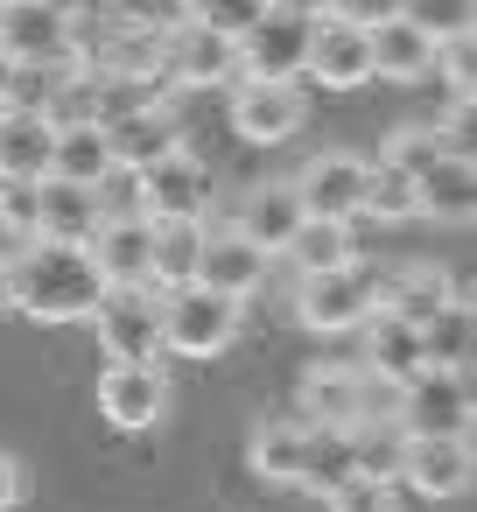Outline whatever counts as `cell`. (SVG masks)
<instances>
[{
	"label": "cell",
	"instance_id": "cell-39",
	"mask_svg": "<svg viewBox=\"0 0 477 512\" xmlns=\"http://www.w3.org/2000/svg\"><path fill=\"white\" fill-rule=\"evenodd\" d=\"M0 232L15 246L36 239V183H0Z\"/></svg>",
	"mask_w": 477,
	"mask_h": 512
},
{
	"label": "cell",
	"instance_id": "cell-5",
	"mask_svg": "<svg viewBox=\"0 0 477 512\" xmlns=\"http://www.w3.org/2000/svg\"><path fill=\"white\" fill-rule=\"evenodd\" d=\"M239 43V78H302L309 64V43H316V15L309 8H260L253 29L232 36Z\"/></svg>",
	"mask_w": 477,
	"mask_h": 512
},
{
	"label": "cell",
	"instance_id": "cell-32",
	"mask_svg": "<svg viewBox=\"0 0 477 512\" xmlns=\"http://www.w3.org/2000/svg\"><path fill=\"white\" fill-rule=\"evenodd\" d=\"M344 435H351V463H358V477H393L400 442H407L400 421H351Z\"/></svg>",
	"mask_w": 477,
	"mask_h": 512
},
{
	"label": "cell",
	"instance_id": "cell-24",
	"mask_svg": "<svg viewBox=\"0 0 477 512\" xmlns=\"http://www.w3.org/2000/svg\"><path fill=\"white\" fill-rule=\"evenodd\" d=\"M50 176L85 183V190H106V183H113L106 127H99V120H64V127H57V148H50Z\"/></svg>",
	"mask_w": 477,
	"mask_h": 512
},
{
	"label": "cell",
	"instance_id": "cell-14",
	"mask_svg": "<svg viewBox=\"0 0 477 512\" xmlns=\"http://www.w3.org/2000/svg\"><path fill=\"white\" fill-rule=\"evenodd\" d=\"M267 274H274V253H260L239 225H204V253H197V274L190 281H204V288H218V295H260L267 288Z\"/></svg>",
	"mask_w": 477,
	"mask_h": 512
},
{
	"label": "cell",
	"instance_id": "cell-11",
	"mask_svg": "<svg viewBox=\"0 0 477 512\" xmlns=\"http://www.w3.org/2000/svg\"><path fill=\"white\" fill-rule=\"evenodd\" d=\"M393 484H407L414 498H463L470 491V435H407Z\"/></svg>",
	"mask_w": 477,
	"mask_h": 512
},
{
	"label": "cell",
	"instance_id": "cell-46",
	"mask_svg": "<svg viewBox=\"0 0 477 512\" xmlns=\"http://www.w3.org/2000/svg\"><path fill=\"white\" fill-rule=\"evenodd\" d=\"M0 8H8V0H0Z\"/></svg>",
	"mask_w": 477,
	"mask_h": 512
},
{
	"label": "cell",
	"instance_id": "cell-41",
	"mask_svg": "<svg viewBox=\"0 0 477 512\" xmlns=\"http://www.w3.org/2000/svg\"><path fill=\"white\" fill-rule=\"evenodd\" d=\"M15 505H22V463L0 449V512H15Z\"/></svg>",
	"mask_w": 477,
	"mask_h": 512
},
{
	"label": "cell",
	"instance_id": "cell-7",
	"mask_svg": "<svg viewBox=\"0 0 477 512\" xmlns=\"http://www.w3.org/2000/svg\"><path fill=\"white\" fill-rule=\"evenodd\" d=\"M232 78H239V43L225 29L176 22L162 36V85L169 92H204V85H232Z\"/></svg>",
	"mask_w": 477,
	"mask_h": 512
},
{
	"label": "cell",
	"instance_id": "cell-6",
	"mask_svg": "<svg viewBox=\"0 0 477 512\" xmlns=\"http://www.w3.org/2000/svg\"><path fill=\"white\" fill-rule=\"evenodd\" d=\"M92 330L106 344V358L127 365H162V288H106L92 309Z\"/></svg>",
	"mask_w": 477,
	"mask_h": 512
},
{
	"label": "cell",
	"instance_id": "cell-44",
	"mask_svg": "<svg viewBox=\"0 0 477 512\" xmlns=\"http://www.w3.org/2000/svg\"><path fill=\"white\" fill-rule=\"evenodd\" d=\"M0 309H8V260H0Z\"/></svg>",
	"mask_w": 477,
	"mask_h": 512
},
{
	"label": "cell",
	"instance_id": "cell-43",
	"mask_svg": "<svg viewBox=\"0 0 477 512\" xmlns=\"http://www.w3.org/2000/svg\"><path fill=\"white\" fill-rule=\"evenodd\" d=\"M57 8H64V15H78V8H99V0H57Z\"/></svg>",
	"mask_w": 477,
	"mask_h": 512
},
{
	"label": "cell",
	"instance_id": "cell-9",
	"mask_svg": "<svg viewBox=\"0 0 477 512\" xmlns=\"http://www.w3.org/2000/svg\"><path fill=\"white\" fill-rule=\"evenodd\" d=\"M211 197H218V176L190 148H176L134 176V211H148V218H211Z\"/></svg>",
	"mask_w": 477,
	"mask_h": 512
},
{
	"label": "cell",
	"instance_id": "cell-40",
	"mask_svg": "<svg viewBox=\"0 0 477 512\" xmlns=\"http://www.w3.org/2000/svg\"><path fill=\"white\" fill-rule=\"evenodd\" d=\"M316 15L351 22V29H379V22H393V15H400V0H316Z\"/></svg>",
	"mask_w": 477,
	"mask_h": 512
},
{
	"label": "cell",
	"instance_id": "cell-34",
	"mask_svg": "<svg viewBox=\"0 0 477 512\" xmlns=\"http://www.w3.org/2000/svg\"><path fill=\"white\" fill-rule=\"evenodd\" d=\"M358 218L407 225V218H414V176H407V169H386V162H372V176H365V211H358Z\"/></svg>",
	"mask_w": 477,
	"mask_h": 512
},
{
	"label": "cell",
	"instance_id": "cell-2",
	"mask_svg": "<svg viewBox=\"0 0 477 512\" xmlns=\"http://www.w3.org/2000/svg\"><path fill=\"white\" fill-rule=\"evenodd\" d=\"M239 316H246V302L218 295L204 281L162 288V351H176V358H218V351H232Z\"/></svg>",
	"mask_w": 477,
	"mask_h": 512
},
{
	"label": "cell",
	"instance_id": "cell-31",
	"mask_svg": "<svg viewBox=\"0 0 477 512\" xmlns=\"http://www.w3.org/2000/svg\"><path fill=\"white\" fill-rule=\"evenodd\" d=\"M302 435H309V421H260V428H253V442H246L253 477H267V484H295Z\"/></svg>",
	"mask_w": 477,
	"mask_h": 512
},
{
	"label": "cell",
	"instance_id": "cell-33",
	"mask_svg": "<svg viewBox=\"0 0 477 512\" xmlns=\"http://www.w3.org/2000/svg\"><path fill=\"white\" fill-rule=\"evenodd\" d=\"M449 148H456V141H449V127H393L379 162H386V169H407V176H421V169H428V162H442ZM463 155H470V148H463Z\"/></svg>",
	"mask_w": 477,
	"mask_h": 512
},
{
	"label": "cell",
	"instance_id": "cell-26",
	"mask_svg": "<svg viewBox=\"0 0 477 512\" xmlns=\"http://www.w3.org/2000/svg\"><path fill=\"white\" fill-rule=\"evenodd\" d=\"M449 295H456V281H449L435 260H414V267H400V274L379 281V309H393V316H407V323L435 316Z\"/></svg>",
	"mask_w": 477,
	"mask_h": 512
},
{
	"label": "cell",
	"instance_id": "cell-18",
	"mask_svg": "<svg viewBox=\"0 0 477 512\" xmlns=\"http://www.w3.org/2000/svg\"><path fill=\"white\" fill-rule=\"evenodd\" d=\"M57 148V120L43 106H0V183H43Z\"/></svg>",
	"mask_w": 477,
	"mask_h": 512
},
{
	"label": "cell",
	"instance_id": "cell-23",
	"mask_svg": "<svg viewBox=\"0 0 477 512\" xmlns=\"http://www.w3.org/2000/svg\"><path fill=\"white\" fill-rule=\"evenodd\" d=\"M365 50H372V78H386V85H414V78L435 71V43H428L407 15L365 29Z\"/></svg>",
	"mask_w": 477,
	"mask_h": 512
},
{
	"label": "cell",
	"instance_id": "cell-30",
	"mask_svg": "<svg viewBox=\"0 0 477 512\" xmlns=\"http://www.w3.org/2000/svg\"><path fill=\"white\" fill-rule=\"evenodd\" d=\"M414 330H421V365H470L477 330H470V295H463V288H456L435 316H421Z\"/></svg>",
	"mask_w": 477,
	"mask_h": 512
},
{
	"label": "cell",
	"instance_id": "cell-38",
	"mask_svg": "<svg viewBox=\"0 0 477 512\" xmlns=\"http://www.w3.org/2000/svg\"><path fill=\"white\" fill-rule=\"evenodd\" d=\"M260 8H267V0H190V22L239 36V29H253V22H260Z\"/></svg>",
	"mask_w": 477,
	"mask_h": 512
},
{
	"label": "cell",
	"instance_id": "cell-4",
	"mask_svg": "<svg viewBox=\"0 0 477 512\" xmlns=\"http://www.w3.org/2000/svg\"><path fill=\"white\" fill-rule=\"evenodd\" d=\"M393 421L407 435H470V365H414Z\"/></svg>",
	"mask_w": 477,
	"mask_h": 512
},
{
	"label": "cell",
	"instance_id": "cell-16",
	"mask_svg": "<svg viewBox=\"0 0 477 512\" xmlns=\"http://www.w3.org/2000/svg\"><path fill=\"white\" fill-rule=\"evenodd\" d=\"M106 148H113V176H141L148 162L183 148V127H176L169 99H155V106H134V113L106 120Z\"/></svg>",
	"mask_w": 477,
	"mask_h": 512
},
{
	"label": "cell",
	"instance_id": "cell-19",
	"mask_svg": "<svg viewBox=\"0 0 477 512\" xmlns=\"http://www.w3.org/2000/svg\"><path fill=\"white\" fill-rule=\"evenodd\" d=\"M302 78H316L323 92H358V85H372V50H365V29L316 15V43H309Z\"/></svg>",
	"mask_w": 477,
	"mask_h": 512
},
{
	"label": "cell",
	"instance_id": "cell-15",
	"mask_svg": "<svg viewBox=\"0 0 477 512\" xmlns=\"http://www.w3.org/2000/svg\"><path fill=\"white\" fill-rule=\"evenodd\" d=\"M162 407H169V379H162V365H127V358H113V365L99 372V414H106L113 428L141 435V428L162 421Z\"/></svg>",
	"mask_w": 477,
	"mask_h": 512
},
{
	"label": "cell",
	"instance_id": "cell-1",
	"mask_svg": "<svg viewBox=\"0 0 477 512\" xmlns=\"http://www.w3.org/2000/svg\"><path fill=\"white\" fill-rule=\"evenodd\" d=\"M106 295V274L92 267L85 246L64 239H22L8 253V309L36 316V323H85Z\"/></svg>",
	"mask_w": 477,
	"mask_h": 512
},
{
	"label": "cell",
	"instance_id": "cell-45",
	"mask_svg": "<svg viewBox=\"0 0 477 512\" xmlns=\"http://www.w3.org/2000/svg\"><path fill=\"white\" fill-rule=\"evenodd\" d=\"M274 8H309V15H316V0H274Z\"/></svg>",
	"mask_w": 477,
	"mask_h": 512
},
{
	"label": "cell",
	"instance_id": "cell-10",
	"mask_svg": "<svg viewBox=\"0 0 477 512\" xmlns=\"http://www.w3.org/2000/svg\"><path fill=\"white\" fill-rule=\"evenodd\" d=\"M365 176H372V162L365 155H351V148H323V155H309L288 183H295V197H302V211L309 218H358L365 211Z\"/></svg>",
	"mask_w": 477,
	"mask_h": 512
},
{
	"label": "cell",
	"instance_id": "cell-28",
	"mask_svg": "<svg viewBox=\"0 0 477 512\" xmlns=\"http://www.w3.org/2000/svg\"><path fill=\"white\" fill-rule=\"evenodd\" d=\"M295 260V274H330V267H351L358 260V239L344 218H302V232L281 246Z\"/></svg>",
	"mask_w": 477,
	"mask_h": 512
},
{
	"label": "cell",
	"instance_id": "cell-12",
	"mask_svg": "<svg viewBox=\"0 0 477 512\" xmlns=\"http://www.w3.org/2000/svg\"><path fill=\"white\" fill-rule=\"evenodd\" d=\"M92 267L106 274V288H141L148 281V260H155V218L148 211H106V225L92 232ZM155 288V281H148Z\"/></svg>",
	"mask_w": 477,
	"mask_h": 512
},
{
	"label": "cell",
	"instance_id": "cell-17",
	"mask_svg": "<svg viewBox=\"0 0 477 512\" xmlns=\"http://www.w3.org/2000/svg\"><path fill=\"white\" fill-rule=\"evenodd\" d=\"M106 197L85 190V183H64V176H43L36 183V239H64V246H92V232L106 225Z\"/></svg>",
	"mask_w": 477,
	"mask_h": 512
},
{
	"label": "cell",
	"instance_id": "cell-3",
	"mask_svg": "<svg viewBox=\"0 0 477 512\" xmlns=\"http://www.w3.org/2000/svg\"><path fill=\"white\" fill-rule=\"evenodd\" d=\"M379 309V274L365 260L330 267V274H295V323L316 337H351Z\"/></svg>",
	"mask_w": 477,
	"mask_h": 512
},
{
	"label": "cell",
	"instance_id": "cell-37",
	"mask_svg": "<svg viewBox=\"0 0 477 512\" xmlns=\"http://www.w3.org/2000/svg\"><path fill=\"white\" fill-rule=\"evenodd\" d=\"M99 8L113 22H127V29H176V22H190V0H99Z\"/></svg>",
	"mask_w": 477,
	"mask_h": 512
},
{
	"label": "cell",
	"instance_id": "cell-22",
	"mask_svg": "<svg viewBox=\"0 0 477 512\" xmlns=\"http://www.w3.org/2000/svg\"><path fill=\"white\" fill-rule=\"evenodd\" d=\"M351 337H358V358H351V365H365V372L407 379V372L421 365V330H414L407 316H393V309H372Z\"/></svg>",
	"mask_w": 477,
	"mask_h": 512
},
{
	"label": "cell",
	"instance_id": "cell-21",
	"mask_svg": "<svg viewBox=\"0 0 477 512\" xmlns=\"http://www.w3.org/2000/svg\"><path fill=\"white\" fill-rule=\"evenodd\" d=\"M302 218H309V211H302L295 183H288V176H274V183H253V190H246V204H239V218H232V225H239L260 253H281V246L302 232Z\"/></svg>",
	"mask_w": 477,
	"mask_h": 512
},
{
	"label": "cell",
	"instance_id": "cell-13",
	"mask_svg": "<svg viewBox=\"0 0 477 512\" xmlns=\"http://www.w3.org/2000/svg\"><path fill=\"white\" fill-rule=\"evenodd\" d=\"M0 50H8L22 71H71L64 8L57 0H8V8H0Z\"/></svg>",
	"mask_w": 477,
	"mask_h": 512
},
{
	"label": "cell",
	"instance_id": "cell-42",
	"mask_svg": "<svg viewBox=\"0 0 477 512\" xmlns=\"http://www.w3.org/2000/svg\"><path fill=\"white\" fill-rule=\"evenodd\" d=\"M15 85H22V64L0 50V106H15Z\"/></svg>",
	"mask_w": 477,
	"mask_h": 512
},
{
	"label": "cell",
	"instance_id": "cell-36",
	"mask_svg": "<svg viewBox=\"0 0 477 512\" xmlns=\"http://www.w3.org/2000/svg\"><path fill=\"white\" fill-rule=\"evenodd\" d=\"M323 505H330V512H407L393 477H344Z\"/></svg>",
	"mask_w": 477,
	"mask_h": 512
},
{
	"label": "cell",
	"instance_id": "cell-8",
	"mask_svg": "<svg viewBox=\"0 0 477 512\" xmlns=\"http://www.w3.org/2000/svg\"><path fill=\"white\" fill-rule=\"evenodd\" d=\"M302 120H309V99L295 78H232V134L239 141L274 148V141H295Z\"/></svg>",
	"mask_w": 477,
	"mask_h": 512
},
{
	"label": "cell",
	"instance_id": "cell-25",
	"mask_svg": "<svg viewBox=\"0 0 477 512\" xmlns=\"http://www.w3.org/2000/svg\"><path fill=\"white\" fill-rule=\"evenodd\" d=\"M302 421L309 428H351L358 421V365L351 358H330V365L302 372Z\"/></svg>",
	"mask_w": 477,
	"mask_h": 512
},
{
	"label": "cell",
	"instance_id": "cell-35",
	"mask_svg": "<svg viewBox=\"0 0 477 512\" xmlns=\"http://www.w3.org/2000/svg\"><path fill=\"white\" fill-rule=\"evenodd\" d=\"M400 15L428 43H449V36H470L477 29V0H400Z\"/></svg>",
	"mask_w": 477,
	"mask_h": 512
},
{
	"label": "cell",
	"instance_id": "cell-29",
	"mask_svg": "<svg viewBox=\"0 0 477 512\" xmlns=\"http://www.w3.org/2000/svg\"><path fill=\"white\" fill-rule=\"evenodd\" d=\"M197 253H204V218H155L148 281H155V288H183V281L197 274Z\"/></svg>",
	"mask_w": 477,
	"mask_h": 512
},
{
	"label": "cell",
	"instance_id": "cell-27",
	"mask_svg": "<svg viewBox=\"0 0 477 512\" xmlns=\"http://www.w3.org/2000/svg\"><path fill=\"white\" fill-rule=\"evenodd\" d=\"M344 477H358V463H351V435H344V428H309V435H302V463H295V491L330 498Z\"/></svg>",
	"mask_w": 477,
	"mask_h": 512
},
{
	"label": "cell",
	"instance_id": "cell-20",
	"mask_svg": "<svg viewBox=\"0 0 477 512\" xmlns=\"http://www.w3.org/2000/svg\"><path fill=\"white\" fill-rule=\"evenodd\" d=\"M477 211V162L463 148H449L442 162H428L414 176V218H435V225H470Z\"/></svg>",
	"mask_w": 477,
	"mask_h": 512
}]
</instances>
